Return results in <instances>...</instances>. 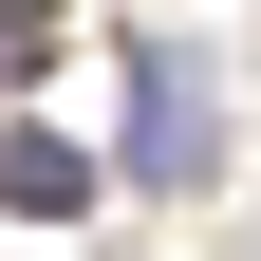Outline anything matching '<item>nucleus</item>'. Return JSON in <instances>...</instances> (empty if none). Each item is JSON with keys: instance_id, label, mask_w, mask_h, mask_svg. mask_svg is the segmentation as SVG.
<instances>
[{"instance_id": "nucleus-3", "label": "nucleus", "mask_w": 261, "mask_h": 261, "mask_svg": "<svg viewBox=\"0 0 261 261\" xmlns=\"http://www.w3.org/2000/svg\"><path fill=\"white\" fill-rule=\"evenodd\" d=\"M38 38H56V0H0V75H38Z\"/></svg>"}, {"instance_id": "nucleus-2", "label": "nucleus", "mask_w": 261, "mask_h": 261, "mask_svg": "<svg viewBox=\"0 0 261 261\" xmlns=\"http://www.w3.org/2000/svg\"><path fill=\"white\" fill-rule=\"evenodd\" d=\"M0 205L75 224V205H93V149H75V130H0Z\"/></svg>"}, {"instance_id": "nucleus-1", "label": "nucleus", "mask_w": 261, "mask_h": 261, "mask_svg": "<svg viewBox=\"0 0 261 261\" xmlns=\"http://www.w3.org/2000/svg\"><path fill=\"white\" fill-rule=\"evenodd\" d=\"M130 168L149 187H205L224 168V112H205V56L187 38H130Z\"/></svg>"}]
</instances>
